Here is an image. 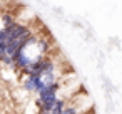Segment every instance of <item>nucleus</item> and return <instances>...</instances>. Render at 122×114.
Here are the masks:
<instances>
[{
  "label": "nucleus",
  "instance_id": "7ed1b4c3",
  "mask_svg": "<svg viewBox=\"0 0 122 114\" xmlns=\"http://www.w3.org/2000/svg\"><path fill=\"white\" fill-rule=\"evenodd\" d=\"M44 114H45V112H44Z\"/></svg>",
  "mask_w": 122,
  "mask_h": 114
},
{
  "label": "nucleus",
  "instance_id": "f257e3e1",
  "mask_svg": "<svg viewBox=\"0 0 122 114\" xmlns=\"http://www.w3.org/2000/svg\"><path fill=\"white\" fill-rule=\"evenodd\" d=\"M2 22H4V25H5L4 29H10V27H14V25L17 24V22L14 20V17L9 15V14H4V15H2Z\"/></svg>",
  "mask_w": 122,
  "mask_h": 114
},
{
  "label": "nucleus",
  "instance_id": "f03ea898",
  "mask_svg": "<svg viewBox=\"0 0 122 114\" xmlns=\"http://www.w3.org/2000/svg\"><path fill=\"white\" fill-rule=\"evenodd\" d=\"M37 45L40 47V52H49V42H47V39H37Z\"/></svg>",
  "mask_w": 122,
  "mask_h": 114
}]
</instances>
